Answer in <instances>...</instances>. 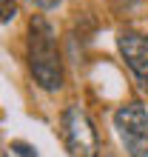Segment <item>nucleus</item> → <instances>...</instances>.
<instances>
[{
    "mask_svg": "<svg viewBox=\"0 0 148 157\" xmlns=\"http://www.w3.org/2000/svg\"><path fill=\"white\" fill-rule=\"evenodd\" d=\"M29 69L37 86L46 91H57L63 86V63L57 52V37L46 17H31L29 23Z\"/></svg>",
    "mask_w": 148,
    "mask_h": 157,
    "instance_id": "nucleus-1",
    "label": "nucleus"
},
{
    "mask_svg": "<svg viewBox=\"0 0 148 157\" xmlns=\"http://www.w3.org/2000/svg\"><path fill=\"white\" fill-rule=\"evenodd\" d=\"M114 128L131 157H148V109L142 103H125L114 112Z\"/></svg>",
    "mask_w": 148,
    "mask_h": 157,
    "instance_id": "nucleus-2",
    "label": "nucleus"
},
{
    "mask_svg": "<svg viewBox=\"0 0 148 157\" xmlns=\"http://www.w3.org/2000/svg\"><path fill=\"white\" fill-rule=\"evenodd\" d=\"M63 140H66L71 157H100L97 128L80 106H68L63 112Z\"/></svg>",
    "mask_w": 148,
    "mask_h": 157,
    "instance_id": "nucleus-3",
    "label": "nucleus"
},
{
    "mask_svg": "<svg viewBox=\"0 0 148 157\" xmlns=\"http://www.w3.org/2000/svg\"><path fill=\"white\" fill-rule=\"evenodd\" d=\"M117 46H120L123 60L128 63V69L134 71L137 83L148 91V37L134 29H120Z\"/></svg>",
    "mask_w": 148,
    "mask_h": 157,
    "instance_id": "nucleus-4",
    "label": "nucleus"
},
{
    "mask_svg": "<svg viewBox=\"0 0 148 157\" xmlns=\"http://www.w3.org/2000/svg\"><path fill=\"white\" fill-rule=\"evenodd\" d=\"M9 151H14L17 157H37V151L31 149L29 143H23V140H14L12 146H9Z\"/></svg>",
    "mask_w": 148,
    "mask_h": 157,
    "instance_id": "nucleus-5",
    "label": "nucleus"
},
{
    "mask_svg": "<svg viewBox=\"0 0 148 157\" xmlns=\"http://www.w3.org/2000/svg\"><path fill=\"white\" fill-rule=\"evenodd\" d=\"M14 17V0H3V23H12Z\"/></svg>",
    "mask_w": 148,
    "mask_h": 157,
    "instance_id": "nucleus-6",
    "label": "nucleus"
},
{
    "mask_svg": "<svg viewBox=\"0 0 148 157\" xmlns=\"http://www.w3.org/2000/svg\"><path fill=\"white\" fill-rule=\"evenodd\" d=\"M29 3H34V6H40V9H54L60 3V0H29Z\"/></svg>",
    "mask_w": 148,
    "mask_h": 157,
    "instance_id": "nucleus-7",
    "label": "nucleus"
},
{
    "mask_svg": "<svg viewBox=\"0 0 148 157\" xmlns=\"http://www.w3.org/2000/svg\"><path fill=\"white\" fill-rule=\"evenodd\" d=\"M114 3H117L120 9H131V6L137 3V0H114Z\"/></svg>",
    "mask_w": 148,
    "mask_h": 157,
    "instance_id": "nucleus-8",
    "label": "nucleus"
},
{
    "mask_svg": "<svg viewBox=\"0 0 148 157\" xmlns=\"http://www.w3.org/2000/svg\"><path fill=\"white\" fill-rule=\"evenodd\" d=\"M3 157H9V151H6V154H3Z\"/></svg>",
    "mask_w": 148,
    "mask_h": 157,
    "instance_id": "nucleus-9",
    "label": "nucleus"
}]
</instances>
